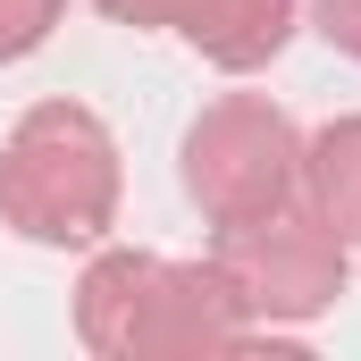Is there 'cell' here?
Instances as JSON below:
<instances>
[{
	"label": "cell",
	"instance_id": "obj_1",
	"mask_svg": "<svg viewBox=\"0 0 361 361\" xmlns=\"http://www.w3.org/2000/svg\"><path fill=\"white\" fill-rule=\"evenodd\" d=\"M109 135L85 109H34L0 169V210L42 244H85L109 219Z\"/></svg>",
	"mask_w": 361,
	"mask_h": 361
},
{
	"label": "cell",
	"instance_id": "obj_3",
	"mask_svg": "<svg viewBox=\"0 0 361 361\" xmlns=\"http://www.w3.org/2000/svg\"><path fill=\"white\" fill-rule=\"evenodd\" d=\"M294 25V0H193L185 8V34L219 59V68H252L269 59Z\"/></svg>",
	"mask_w": 361,
	"mask_h": 361
},
{
	"label": "cell",
	"instance_id": "obj_6",
	"mask_svg": "<svg viewBox=\"0 0 361 361\" xmlns=\"http://www.w3.org/2000/svg\"><path fill=\"white\" fill-rule=\"evenodd\" d=\"M319 34L361 59V0H319Z\"/></svg>",
	"mask_w": 361,
	"mask_h": 361
},
{
	"label": "cell",
	"instance_id": "obj_2",
	"mask_svg": "<svg viewBox=\"0 0 361 361\" xmlns=\"http://www.w3.org/2000/svg\"><path fill=\"white\" fill-rule=\"evenodd\" d=\"M286 177H294V135H286V118L261 109V101H219V109L193 126V143H185V185H193L227 227L269 219Z\"/></svg>",
	"mask_w": 361,
	"mask_h": 361
},
{
	"label": "cell",
	"instance_id": "obj_5",
	"mask_svg": "<svg viewBox=\"0 0 361 361\" xmlns=\"http://www.w3.org/2000/svg\"><path fill=\"white\" fill-rule=\"evenodd\" d=\"M51 17H59V0H0V59L34 51L51 34Z\"/></svg>",
	"mask_w": 361,
	"mask_h": 361
},
{
	"label": "cell",
	"instance_id": "obj_7",
	"mask_svg": "<svg viewBox=\"0 0 361 361\" xmlns=\"http://www.w3.org/2000/svg\"><path fill=\"white\" fill-rule=\"evenodd\" d=\"M101 8H109V17H126V25H160V17H177V25H185V8H193V0H101Z\"/></svg>",
	"mask_w": 361,
	"mask_h": 361
},
{
	"label": "cell",
	"instance_id": "obj_4",
	"mask_svg": "<svg viewBox=\"0 0 361 361\" xmlns=\"http://www.w3.org/2000/svg\"><path fill=\"white\" fill-rule=\"evenodd\" d=\"M319 169V210L336 219V235H361V118L353 126H336V135H319V152H311Z\"/></svg>",
	"mask_w": 361,
	"mask_h": 361
}]
</instances>
